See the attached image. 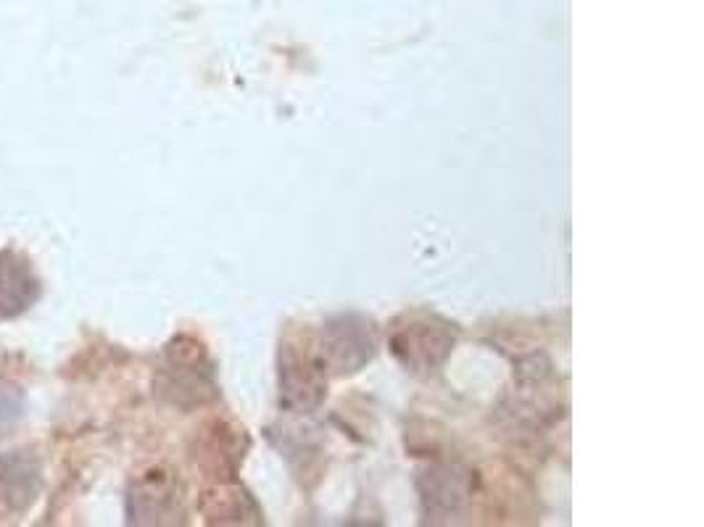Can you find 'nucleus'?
<instances>
[{
    "label": "nucleus",
    "instance_id": "obj_1",
    "mask_svg": "<svg viewBox=\"0 0 704 527\" xmlns=\"http://www.w3.org/2000/svg\"><path fill=\"white\" fill-rule=\"evenodd\" d=\"M325 377L322 359L309 348L288 346L280 356V398L293 409H312L320 404Z\"/></svg>",
    "mask_w": 704,
    "mask_h": 527
},
{
    "label": "nucleus",
    "instance_id": "obj_2",
    "mask_svg": "<svg viewBox=\"0 0 704 527\" xmlns=\"http://www.w3.org/2000/svg\"><path fill=\"white\" fill-rule=\"evenodd\" d=\"M443 327L446 325L436 327L430 322H412L393 335V354L399 356L407 367L433 369L454 346V338Z\"/></svg>",
    "mask_w": 704,
    "mask_h": 527
},
{
    "label": "nucleus",
    "instance_id": "obj_3",
    "mask_svg": "<svg viewBox=\"0 0 704 527\" xmlns=\"http://www.w3.org/2000/svg\"><path fill=\"white\" fill-rule=\"evenodd\" d=\"M37 296H40V280L35 277L30 261L16 251L0 253V314L14 317L35 304Z\"/></svg>",
    "mask_w": 704,
    "mask_h": 527
}]
</instances>
